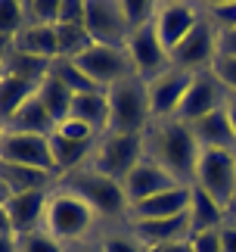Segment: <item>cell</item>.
<instances>
[{"label":"cell","instance_id":"cell-1","mask_svg":"<svg viewBox=\"0 0 236 252\" xmlns=\"http://www.w3.org/2000/svg\"><path fill=\"white\" fill-rule=\"evenodd\" d=\"M146 140V156L171 174L174 181L190 184L196 181V168H199V156L202 147L193 137V128L183 125L180 119H165V122H152L143 131Z\"/></svg>","mask_w":236,"mask_h":252},{"label":"cell","instance_id":"cell-2","mask_svg":"<svg viewBox=\"0 0 236 252\" xmlns=\"http://www.w3.org/2000/svg\"><path fill=\"white\" fill-rule=\"evenodd\" d=\"M109 134H143L152 125L146 81L127 75L109 91Z\"/></svg>","mask_w":236,"mask_h":252},{"label":"cell","instance_id":"cell-3","mask_svg":"<svg viewBox=\"0 0 236 252\" xmlns=\"http://www.w3.org/2000/svg\"><path fill=\"white\" fill-rule=\"evenodd\" d=\"M65 190H72L75 196H81L87 206L103 218H115V215H121V212L131 209L121 184L106 178L100 171H93L90 165H81V168L68 171L65 174Z\"/></svg>","mask_w":236,"mask_h":252},{"label":"cell","instance_id":"cell-4","mask_svg":"<svg viewBox=\"0 0 236 252\" xmlns=\"http://www.w3.org/2000/svg\"><path fill=\"white\" fill-rule=\"evenodd\" d=\"M96 218V212L87 206L81 196H75L72 190H56L47 199V212H44V227L50 237H56L59 243H72V240H81L87 230H90Z\"/></svg>","mask_w":236,"mask_h":252},{"label":"cell","instance_id":"cell-5","mask_svg":"<svg viewBox=\"0 0 236 252\" xmlns=\"http://www.w3.org/2000/svg\"><path fill=\"white\" fill-rule=\"evenodd\" d=\"M146 159V140L143 134H103L93 147L90 168L112 178L118 184H124V178L131 174L140 162Z\"/></svg>","mask_w":236,"mask_h":252},{"label":"cell","instance_id":"cell-6","mask_svg":"<svg viewBox=\"0 0 236 252\" xmlns=\"http://www.w3.org/2000/svg\"><path fill=\"white\" fill-rule=\"evenodd\" d=\"M193 184L230 212V202L236 196V150H202Z\"/></svg>","mask_w":236,"mask_h":252},{"label":"cell","instance_id":"cell-7","mask_svg":"<svg viewBox=\"0 0 236 252\" xmlns=\"http://www.w3.org/2000/svg\"><path fill=\"white\" fill-rule=\"evenodd\" d=\"M75 65L81 69L93 84H100L103 91H109L112 84H118L121 78L134 75L131 56L124 47H106V44H90L81 56H75Z\"/></svg>","mask_w":236,"mask_h":252},{"label":"cell","instance_id":"cell-8","mask_svg":"<svg viewBox=\"0 0 236 252\" xmlns=\"http://www.w3.org/2000/svg\"><path fill=\"white\" fill-rule=\"evenodd\" d=\"M218 60V28L211 25L208 16H202L196 28L177 44V50L171 53V65L180 72H205L211 69V63Z\"/></svg>","mask_w":236,"mask_h":252},{"label":"cell","instance_id":"cell-9","mask_svg":"<svg viewBox=\"0 0 236 252\" xmlns=\"http://www.w3.org/2000/svg\"><path fill=\"white\" fill-rule=\"evenodd\" d=\"M224 103H227V87L214 78V72L211 69L196 72L190 87H186L180 109H177V119L183 125H193V122L205 119V115H211L214 109H224Z\"/></svg>","mask_w":236,"mask_h":252},{"label":"cell","instance_id":"cell-10","mask_svg":"<svg viewBox=\"0 0 236 252\" xmlns=\"http://www.w3.org/2000/svg\"><path fill=\"white\" fill-rule=\"evenodd\" d=\"M84 28L93 44H106V47H127V37H131V28L121 16L118 0H87Z\"/></svg>","mask_w":236,"mask_h":252},{"label":"cell","instance_id":"cell-11","mask_svg":"<svg viewBox=\"0 0 236 252\" xmlns=\"http://www.w3.org/2000/svg\"><path fill=\"white\" fill-rule=\"evenodd\" d=\"M124 50H127V56H131L134 75L143 78V81H152V78H159L162 72L171 69V53L165 50V44L159 41V34H155L152 25L131 32Z\"/></svg>","mask_w":236,"mask_h":252},{"label":"cell","instance_id":"cell-12","mask_svg":"<svg viewBox=\"0 0 236 252\" xmlns=\"http://www.w3.org/2000/svg\"><path fill=\"white\" fill-rule=\"evenodd\" d=\"M0 162H13V165H31V168H44L50 174L56 171L53 153H50V140L37 137V134H16V131H3L0 134Z\"/></svg>","mask_w":236,"mask_h":252},{"label":"cell","instance_id":"cell-13","mask_svg":"<svg viewBox=\"0 0 236 252\" xmlns=\"http://www.w3.org/2000/svg\"><path fill=\"white\" fill-rule=\"evenodd\" d=\"M193 75L171 69L162 72L159 78L146 81V94H149V109H152V122H165V119H177V109H180L186 87H190Z\"/></svg>","mask_w":236,"mask_h":252},{"label":"cell","instance_id":"cell-14","mask_svg":"<svg viewBox=\"0 0 236 252\" xmlns=\"http://www.w3.org/2000/svg\"><path fill=\"white\" fill-rule=\"evenodd\" d=\"M199 19H202V13H199V6H193V3H159L152 28H155V34H159V41L165 44V50L174 53L177 44L193 32Z\"/></svg>","mask_w":236,"mask_h":252},{"label":"cell","instance_id":"cell-15","mask_svg":"<svg viewBox=\"0 0 236 252\" xmlns=\"http://www.w3.org/2000/svg\"><path fill=\"white\" fill-rule=\"evenodd\" d=\"M47 199H50V190H31V193H9L3 199L6 215L13 221L16 237L31 234V230L44 227V212H47Z\"/></svg>","mask_w":236,"mask_h":252},{"label":"cell","instance_id":"cell-16","mask_svg":"<svg viewBox=\"0 0 236 252\" xmlns=\"http://www.w3.org/2000/svg\"><path fill=\"white\" fill-rule=\"evenodd\" d=\"M180 181H174L168 171H165L159 162H152L149 156H146L140 165H137L131 174L124 178V196H127V202L131 206H137V202H143V199H149V196H155V193H162V190H171V187H177Z\"/></svg>","mask_w":236,"mask_h":252},{"label":"cell","instance_id":"cell-17","mask_svg":"<svg viewBox=\"0 0 236 252\" xmlns=\"http://www.w3.org/2000/svg\"><path fill=\"white\" fill-rule=\"evenodd\" d=\"M190 209V187L186 184H177L171 190H162L155 196L137 202L127 212L134 215V221H155V218H174V215H183Z\"/></svg>","mask_w":236,"mask_h":252},{"label":"cell","instance_id":"cell-18","mask_svg":"<svg viewBox=\"0 0 236 252\" xmlns=\"http://www.w3.org/2000/svg\"><path fill=\"white\" fill-rule=\"evenodd\" d=\"M41 78H44V75L19 72V69L0 72V125H6L9 119H13V112L37 91Z\"/></svg>","mask_w":236,"mask_h":252},{"label":"cell","instance_id":"cell-19","mask_svg":"<svg viewBox=\"0 0 236 252\" xmlns=\"http://www.w3.org/2000/svg\"><path fill=\"white\" fill-rule=\"evenodd\" d=\"M190 215H174V218H155V221H134V237L146 249L162 246V243H177V240H190Z\"/></svg>","mask_w":236,"mask_h":252},{"label":"cell","instance_id":"cell-20","mask_svg":"<svg viewBox=\"0 0 236 252\" xmlns=\"http://www.w3.org/2000/svg\"><path fill=\"white\" fill-rule=\"evenodd\" d=\"M13 47H16L19 56L41 60V63H53V60H59L56 25H25L22 32L13 37Z\"/></svg>","mask_w":236,"mask_h":252},{"label":"cell","instance_id":"cell-21","mask_svg":"<svg viewBox=\"0 0 236 252\" xmlns=\"http://www.w3.org/2000/svg\"><path fill=\"white\" fill-rule=\"evenodd\" d=\"M3 131H16V134H37V137H50L56 131V122L50 119L47 106L41 103L37 91L28 96V100L13 112V119L3 125Z\"/></svg>","mask_w":236,"mask_h":252},{"label":"cell","instance_id":"cell-22","mask_svg":"<svg viewBox=\"0 0 236 252\" xmlns=\"http://www.w3.org/2000/svg\"><path fill=\"white\" fill-rule=\"evenodd\" d=\"M186 215H190V230H193V234H202V230L224 227V221L230 218V212L224 209L214 196H208L202 187L190 184V209H186Z\"/></svg>","mask_w":236,"mask_h":252},{"label":"cell","instance_id":"cell-23","mask_svg":"<svg viewBox=\"0 0 236 252\" xmlns=\"http://www.w3.org/2000/svg\"><path fill=\"white\" fill-rule=\"evenodd\" d=\"M193 137L202 150H236V137L227 119V109H214L211 115L193 122Z\"/></svg>","mask_w":236,"mask_h":252},{"label":"cell","instance_id":"cell-24","mask_svg":"<svg viewBox=\"0 0 236 252\" xmlns=\"http://www.w3.org/2000/svg\"><path fill=\"white\" fill-rule=\"evenodd\" d=\"M68 119L84 122L96 137H100V134H109V94H106V91L78 94L75 103H72V115H68Z\"/></svg>","mask_w":236,"mask_h":252},{"label":"cell","instance_id":"cell-25","mask_svg":"<svg viewBox=\"0 0 236 252\" xmlns=\"http://www.w3.org/2000/svg\"><path fill=\"white\" fill-rule=\"evenodd\" d=\"M53 181L50 171L31 168V165H13V162H0V184L6 193H31V190H47Z\"/></svg>","mask_w":236,"mask_h":252},{"label":"cell","instance_id":"cell-26","mask_svg":"<svg viewBox=\"0 0 236 252\" xmlns=\"http://www.w3.org/2000/svg\"><path fill=\"white\" fill-rule=\"evenodd\" d=\"M50 153H53V162H56V171H75V168H81L84 165V159H90L93 156V147H96V140H68L62 137V134H50Z\"/></svg>","mask_w":236,"mask_h":252},{"label":"cell","instance_id":"cell-27","mask_svg":"<svg viewBox=\"0 0 236 252\" xmlns=\"http://www.w3.org/2000/svg\"><path fill=\"white\" fill-rule=\"evenodd\" d=\"M37 96H41V103L47 106V112H50V119L56 125H62L68 115H72V103H75V94L68 91V87L56 78V75L47 69L41 84H37Z\"/></svg>","mask_w":236,"mask_h":252},{"label":"cell","instance_id":"cell-28","mask_svg":"<svg viewBox=\"0 0 236 252\" xmlns=\"http://www.w3.org/2000/svg\"><path fill=\"white\" fill-rule=\"evenodd\" d=\"M47 69H50V72H53L56 78L62 81V84H65V87H68V91H72L75 96H78V94H93V91H103L100 84H93V81L87 78V75H84L81 69H78L75 60H65V56H59V60H53L50 65H47Z\"/></svg>","mask_w":236,"mask_h":252},{"label":"cell","instance_id":"cell-29","mask_svg":"<svg viewBox=\"0 0 236 252\" xmlns=\"http://www.w3.org/2000/svg\"><path fill=\"white\" fill-rule=\"evenodd\" d=\"M56 37H59V56H65V60L81 56L93 44L84 25H56Z\"/></svg>","mask_w":236,"mask_h":252},{"label":"cell","instance_id":"cell-30","mask_svg":"<svg viewBox=\"0 0 236 252\" xmlns=\"http://www.w3.org/2000/svg\"><path fill=\"white\" fill-rule=\"evenodd\" d=\"M118 3H121V16H124V22H127L131 32L152 25L155 9H159V3H152V0H118Z\"/></svg>","mask_w":236,"mask_h":252},{"label":"cell","instance_id":"cell-31","mask_svg":"<svg viewBox=\"0 0 236 252\" xmlns=\"http://www.w3.org/2000/svg\"><path fill=\"white\" fill-rule=\"evenodd\" d=\"M59 3L62 0H28L25 3V25H56Z\"/></svg>","mask_w":236,"mask_h":252},{"label":"cell","instance_id":"cell-32","mask_svg":"<svg viewBox=\"0 0 236 252\" xmlns=\"http://www.w3.org/2000/svg\"><path fill=\"white\" fill-rule=\"evenodd\" d=\"M25 28V3L16 0H0V34L16 37Z\"/></svg>","mask_w":236,"mask_h":252},{"label":"cell","instance_id":"cell-33","mask_svg":"<svg viewBox=\"0 0 236 252\" xmlns=\"http://www.w3.org/2000/svg\"><path fill=\"white\" fill-rule=\"evenodd\" d=\"M19 252H65L62 243L56 237H50L47 230H31V234H22L16 237Z\"/></svg>","mask_w":236,"mask_h":252},{"label":"cell","instance_id":"cell-34","mask_svg":"<svg viewBox=\"0 0 236 252\" xmlns=\"http://www.w3.org/2000/svg\"><path fill=\"white\" fill-rule=\"evenodd\" d=\"M205 16L211 19V25L218 28V32H230V28H236V0L208 3V6H205Z\"/></svg>","mask_w":236,"mask_h":252},{"label":"cell","instance_id":"cell-35","mask_svg":"<svg viewBox=\"0 0 236 252\" xmlns=\"http://www.w3.org/2000/svg\"><path fill=\"white\" fill-rule=\"evenodd\" d=\"M211 72H214V78L227 87V94H236V56H218L211 63Z\"/></svg>","mask_w":236,"mask_h":252},{"label":"cell","instance_id":"cell-36","mask_svg":"<svg viewBox=\"0 0 236 252\" xmlns=\"http://www.w3.org/2000/svg\"><path fill=\"white\" fill-rule=\"evenodd\" d=\"M190 246H193V252H224L221 249V227L218 230H202V234H193L190 237Z\"/></svg>","mask_w":236,"mask_h":252},{"label":"cell","instance_id":"cell-37","mask_svg":"<svg viewBox=\"0 0 236 252\" xmlns=\"http://www.w3.org/2000/svg\"><path fill=\"white\" fill-rule=\"evenodd\" d=\"M56 134H62V137H68V140H96V134L87 128L84 122H78V119H65L62 125H56Z\"/></svg>","mask_w":236,"mask_h":252},{"label":"cell","instance_id":"cell-38","mask_svg":"<svg viewBox=\"0 0 236 252\" xmlns=\"http://www.w3.org/2000/svg\"><path fill=\"white\" fill-rule=\"evenodd\" d=\"M103 252H146V246L137 237H109L103 240Z\"/></svg>","mask_w":236,"mask_h":252},{"label":"cell","instance_id":"cell-39","mask_svg":"<svg viewBox=\"0 0 236 252\" xmlns=\"http://www.w3.org/2000/svg\"><path fill=\"white\" fill-rule=\"evenodd\" d=\"M218 56H236V28L218 32Z\"/></svg>","mask_w":236,"mask_h":252},{"label":"cell","instance_id":"cell-40","mask_svg":"<svg viewBox=\"0 0 236 252\" xmlns=\"http://www.w3.org/2000/svg\"><path fill=\"white\" fill-rule=\"evenodd\" d=\"M221 249L224 252H236V221L227 218L221 227Z\"/></svg>","mask_w":236,"mask_h":252},{"label":"cell","instance_id":"cell-41","mask_svg":"<svg viewBox=\"0 0 236 252\" xmlns=\"http://www.w3.org/2000/svg\"><path fill=\"white\" fill-rule=\"evenodd\" d=\"M146 252H193L190 240H177V243H162V246H152Z\"/></svg>","mask_w":236,"mask_h":252},{"label":"cell","instance_id":"cell-42","mask_svg":"<svg viewBox=\"0 0 236 252\" xmlns=\"http://www.w3.org/2000/svg\"><path fill=\"white\" fill-rule=\"evenodd\" d=\"M0 237H16V230H13V221H9L6 215V206L0 202Z\"/></svg>","mask_w":236,"mask_h":252},{"label":"cell","instance_id":"cell-43","mask_svg":"<svg viewBox=\"0 0 236 252\" xmlns=\"http://www.w3.org/2000/svg\"><path fill=\"white\" fill-rule=\"evenodd\" d=\"M224 109H227V119H230V128H233V137H236V94H227V103H224Z\"/></svg>","mask_w":236,"mask_h":252},{"label":"cell","instance_id":"cell-44","mask_svg":"<svg viewBox=\"0 0 236 252\" xmlns=\"http://www.w3.org/2000/svg\"><path fill=\"white\" fill-rule=\"evenodd\" d=\"M0 252H19L16 237H0Z\"/></svg>","mask_w":236,"mask_h":252},{"label":"cell","instance_id":"cell-45","mask_svg":"<svg viewBox=\"0 0 236 252\" xmlns=\"http://www.w3.org/2000/svg\"><path fill=\"white\" fill-rule=\"evenodd\" d=\"M72 252H103V243H78Z\"/></svg>","mask_w":236,"mask_h":252},{"label":"cell","instance_id":"cell-46","mask_svg":"<svg viewBox=\"0 0 236 252\" xmlns=\"http://www.w3.org/2000/svg\"><path fill=\"white\" fill-rule=\"evenodd\" d=\"M230 218L236 221V196H233V202H230Z\"/></svg>","mask_w":236,"mask_h":252},{"label":"cell","instance_id":"cell-47","mask_svg":"<svg viewBox=\"0 0 236 252\" xmlns=\"http://www.w3.org/2000/svg\"><path fill=\"white\" fill-rule=\"evenodd\" d=\"M6 196H9V193H6V190H3V184H0V202H3V199H6Z\"/></svg>","mask_w":236,"mask_h":252},{"label":"cell","instance_id":"cell-48","mask_svg":"<svg viewBox=\"0 0 236 252\" xmlns=\"http://www.w3.org/2000/svg\"><path fill=\"white\" fill-rule=\"evenodd\" d=\"M0 134H3V125H0Z\"/></svg>","mask_w":236,"mask_h":252}]
</instances>
